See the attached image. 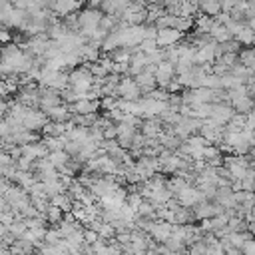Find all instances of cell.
Here are the masks:
<instances>
[{"instance_id": "obj_1", "label": "cell", "mask_w": 255, "mask_h": 255, "mask_svg": "<svg viewBox=\"0 0 255 255\" xmlns=\"http://www.w3.org/2000/svg\"><path fill=\"white\" fill-rule=\"evenodd\" d=\"M76 14H78V32L88 40L92 36V32L98 28L100 18H102L104 12L98 10V8H84V10L76 12Z\"/></svg>"}, {"instance_id": "obj_2", "label": "cell", "mask_w": 255, "mask_h": 255, "mask_svg": "<svg viewBox=\"0 0 255 255\" xmlns=\"http://www.w3.org/2000/svg\"><path fill=\"white\" fill-rule=\"evenodd\" d=\"M146 233L154 239L156 243H164L170 237V233H172V223L170 221H164V219H151Z\"/></svg>"}, {"instance_id": "obj_3", "label": "cell", "mask_w": 255, "mask_h": 255, "mask_svg": "<svg viewBox=\"0 0 255 255\" xmlns=\"http://www.w3.org/2000/svg\"><path fill=\"white\" fill-rule=\"evenodd\" d=\"M174 197H176V201L180 203L182 208H191V206H195L197 201L206 199V197H203V193H201L195 185H185V187H183V189H180Z\"/></svg>"}, {"instance_id": "obj_4", "label": "cell", "mask_w": 255, "mask_h": 255, "mask_svg": "<svg viewBox=\"0 0 255 255\" xmlns=\"http://www.w3.org/2000/svg\"><path fill=\"white\" fill-rule=\"evenodd\" d=\"M46 122H48L46 114L38 108H28L26 114L22 116V126H24V130H30V132H40V128Z\"/></svg>"}, {"instance_id": "obj_5", "label": "cell", "mask_w": 255, "mask_h": 255, "mask_svg": "<svg viewBox=\"0 0 255 255\" xmlns=\"http://www.w3.org/2000/svg\"><path fill=\"white\" fill-rule=\"evenodd\" d=\"M176 78V70H174V64L170 62H160L156 66V72H154V80H156V86L158 88H166L172 80Z\"/></svg>"}, {"instance_id": "obj_6", "label": "cell", "mask_w": 255, "mask_h": 255, "mask_svg": "<svg viewBox=\"0 0 255 255\" xmlns=\"http://www.w3.org/2000/svg\"><path fill=\"white\" fill-rule=\"evenodd\" d=\"M180 40H183V34L176 28H158V34H156V42H158V48H168V46H174L178 44Z\"/></svg>"}, {"instance_id": "obj_7", "label": "cell", "mask_w": 255, "mask_h": 255, "mask_svg": "<svg viewBox=\"0 0 255 255\" xmlns=\"http://www.w3.org/2000/svg\"><path fill=\"white\" fill-rule=\"evenodd\" d=\"M82 6V0H54L52 2V8H50V12H52L54 16H68L72 12H78Z\"/></svg>"}, {"instance_id": "obj_8", "label": "cell", "mask_w": 255, "mask_h": 255, "mask_svg": "<svg viewBox=\"0 0 255 255\" xmlns=\"http://www.w3.org/2000/svg\"><path fill=\"white\" fill-rule=\"evenodd\" d=\"M138 132H140L144 138H160V134H162V122H160V118L156 116V118H146V120H142Z\"/></svg>"}, {"instance_id": "obj_9", "label": "cell", "mask_w": 255, "mask_h": 255, "mask_svg": "<svg viewBox=\"0 0 255 255\" xmlns=\"http://www.w3.org/2000/svg\"><path fill=\"white\" fill-rule=\"evenodd\" d=\"M132 0H104L100 6V10L104 14H122L128 6H130Z\"/></svg>"}, {"instance_id": "obj_10", "label": "cell", "mask_w": 255, "mask_h": 255, "mask_svg": "<svg viewBox=\"0 0 255 255\" xmlns=\"http://www.w3.org/2000/svg\"><path fill=\"white\" fill-rule=\"evenodd\" d=\"M46 118L48 120H52V122H68L70 120V112H68V106L66 104H58V106H54V108H48L46 112Z\"/></svg>"}, {"instance_id": "obj_11", "label": "cell", "mask_w": 255, "mask_h": 255, "mask_svg": "<svg viewBox=\"0 0 255 255\" xmlns=\"http://www.w3.org/2000/svg\"><path fill=\"white\" fill-rule=\"evenodd\" d=\"M134 82L138 84V88L142 90V96L149 90H154L156 88V80H154V74H147L146 70H142L138 76H134Z\"/></svg>"}, {"instance_id": "obj_12", "label": "cell", "mask_w": 255, "mask_h": 255, "mask_svg": "<svg viewBox=\"0 0 255 255\" xmlns=\"http://www.w3.org/2000/svg\"><path fill=\"white\" fill-rule=\"evenodd\" d=\"M197 10L206 16H216L218 12H221V6H219V0H199L197 2Z\"/></svg>"}, {"instance_id": "obj_13", "label": "cell", "mask_w": 255, "mask_h": 255, "mask_svg": "<svg viewBox=\"0 0 255 255\" xmlns=\"http://www.w3.org/2000/svg\"><path fill=\"white\" fill-rule=\"evenodd\" d=\"M229 106H231L233 112H237V114H247V112L253 110V100H251L249 96H241V98H237V100H231Z\"/></svg>"}, {"instance_id": "obj_14", "label": "cell", "mask_w": 255, "mask_h": 255, "mask_svg": "<svg viewBox=\"0 0 255 255\" xmlns=\"http://www.w3.org/2000/svg\"><path fill=\"white\" fill-rule=\"evenodd\" d=\"M210 36H212L216 42H227V40L233 38V36L227 32V28H225L223 24H218L216 20H214V26L210 28Z\"/></svg>"}, {"instance_id": "obj_15", "label": "cell", "mask_w": 255, "mask_h": 255, "mask_svg": "<svg viewBox=\"0 0 255 255\" xmlns=\"http://www.w3.org/2000/svg\"><path fill=\"white\" fill-rule=\"evenodd\" d=\"M46 160L50 162V164H52L56 170L58 168H62L68 160H70V156L66 154V151L64 149H56V151H48V156H46Z\"/></svg>"}, {"instance_id": "obj_16", "label": "cell", "mask_w": 255, "mask_h": 255, "mask_svg": "<svg viewBox=\"0 0 255 255\" xmlns=\"http://www.w3.org/2000/svg\"><path fill=\"white\" fill-rule=\"evenodd\" d=\"M237 62L245 68H253L255 66V52H253V48H243L237 52Z\"/></svg>"}, {"instance_id": "obj_17", "label": "cell", "mask_w": 255, "mask_h": 255, "mask_svg": "<svg viewBox=\"0 0 255 255\" xmlns=\"http://www.w3.org/2000/svg\"><path fill=\"white\" fill-rule=\"evenodd\" d=\"M48 203H52V206L60 208L62 212H70V208H72V199H70L66 193H56V195H52V197L48 199Z\"/></svg>"}, {"instance_id": "obj_18", "label": "cell", "mask_w": 255, "mask_h": 255, "mask_svg": "<svg viewBox=\"0 0 255 255\" xmlns=\"http://www.w3.org/2000/svg\"><path fill=\"white\" fill-rule=\"evenodd\" d=\"M62 210L60 208H56V206H52V203H48V208H46V212H44V218H46V221L48 223H52V225H58L60 221H62Z\"/></svg>"}, {"instance_id": "obj_19", "label": "cell", "mask_w": 255, "mask_h": 255, "mask_svg": "<svg viewBox=\"0 0 255 255\" xmlns=\"http://www.w3.org/2000/svg\"><path fill=\"white\" fill-rule=\"evenodd\" d=\"M239 44H245V46H251L253 44V28H247V26H243L235 36H233Z\"/></svg>"}, {"instance_id": "obj_20", "label": "cell", "mask_w": 255, "mask_h": 255, "mask_svg": "<svg viewBox=\"0 0 255 255\" xmlns=\"http://www.w3.org/2000/svg\"><path fill=\"white\" fill-rule=\"evenodd\" d=\"M138 50H140V52H144V54H151L154 50H158L156 38H144V40L138 44Z\"/></svg>"}, {"instance_id": "obj_21", "label": "cell", "mask_w": 255, "mask_h": 255, "mask_svg": "<svg viewBox=\"0 0 255 255\" xmlns=\"http://www.w3.org/2000/svg\"><path fill=\"white\" fill-rule=\"evenodd\" d=\"M6 229H8V231H10V233H12V235L18 239V237H20V235L26 231V225H24V221H22V219H14V221H12V223H10Z\"/></svg>"}, {"instance_id": "obj_22", "label": "cell", "mask_w": 255, "mask_h": 255, "mask_svg": "<svg viewBox=\"0 0 255 255\" xmlns=\"http://www.w3.org/2000/svg\"><path fill=\"white\" fill-rule=\"evenodd\" d=\"M32 162H34V160L20 156L18 160H14V166H16L18 172H32Z\"/></svg>"}, {"instance_id": "obj_23", "label": "cell", "mask_w": 255, "mask_h": 255, "mask_svg": "<svg viewBox=\"0 0 255 255\" xmlns=\"http://www.w3.org/2000/svg\"><path fill=\"white\" fill-rule=\"evenodd\" d=\"M118 106V96H104V100L100 102V108L102 110H112Z\"/></svg>"}, {"instance_id": "obj_24", "label": "cell", "mask_w": 255, "mask_h": 255, "mask_svg": "<svg viewBox=\"0 0 255 255\" xmlns=\"http://www.w3.org/2000/svg\"><path fill=\"white\" fill-rule=\"evenodd\" d=\"M239 251H241V255H255V241H253V237L245 239Z\"/></svg>"}, {"instance_id": "obj_25", "label": "cell", "mask_w": 255, "mask_h": 255, "mask_svg": "<svg viewBox=\"0 0 255 255\" xmlns=\"http://www.w3.org/2000/svg\"><path fill=\"white\" fill-rule=\"evenodd\" d=\"M102 136H104V140H116V136H118V132H116V124L106 126L104 130H102Z\"/></svg>"}, {"instance_id": "obj_26", "label": "cell", "mask_w": 255, "mask_h": 255, "mask_svg": "<svg viewBox=\"0 0 255 255\" xmlns=\"http://www.w3.org/2000/svg\"><path fill=\"white\" fill-rule=\"evenodd\" d=\"M96 239H98V233H96L94 229H88V227H86V229H84V243L92 245Z\"/></svg>"}, {"instance_id": "obj_27", "label": "cell", "mask_w": 255, "mask_h": 255, "mask_svg": "<svg viewBox=\"0 0 255 255\" xmlns=\"http://www.w3.org/2000/svg\"><path fill=\"white\" fill-rule=\"evenodd\" d=\"M10 134V128H8V124H6V120H0V138H6Z\"/></svg>"}, {"instance_id": "obj_28", "label": "cell", "mask_w": 255, "mask_h": 255, "mask_svg": "<svg viewBox=\"0 0 255 255\" xmlns=\"http://www.w3.org/2000/svg\"><path fill=\"white\" fill-rule=\"evenodd\" d=\"M10 185V182L6 180V178H2V176H0V195H2L4 191H6V187Z\"/></svg>"}, {"instance_id": "obj_29", "label": "cell", "mask_w": 255, "mask_h": 255, "mask_svg": "<svg viewBox=\"0 0 255 255\" xmlns=\"http://www.w3.org/2000/svg\"><path fill=\"white\" fill-rule=\"evenodd\" d=\"M102 2H104V0H88V8H98L100 10Z\"/></svg>"}, {"instance_id": "obj_30", "label": "cell", "mask_w": 255, "mask_h": 255, "mask_svg": "<svg viewBox=\"0 0 255 255\" xmlns=\"http://www.w3.org/2000/svg\"><path fill=\"white\" fill-rule=\"evenodd\" d=\"M142 255H160V253H158L156 249H146V251L142 253Z\"/></svg>"}, {"instance_id": "obj_31", "label": "cell", "mask_w": 255, "mask_h": 255, "mask_svg": "<svg viewBox=\"0 0 255 255\" xmlns=\"http://www.w3.org/2000/svg\"><path fill=\"white\" fill-rule=\"evenodd\" d=\"M6 233V225H2V223H0V237H2Z\"/></svg>"}, {"instance_id": "obj_32", "label": "cell", "mask_w": 255, "mask_h": 255, "mask_svg": "<svg viewBox=\"0 0 255 255\" xmlns=\"http://www.w3.org/2000/svg\"><path fill=\"white\" fill-rule=\"evenodd\" d=\"M219 255H227V253H225V251H223V253H219Z\"/></svg>"}, {"instance_id": "obj_33", "label": "cell", "mask_w": 255, "mask_h": 255, "mask_svg": "<svg viewBox=\"0 0 255 255\" xmlns=\"http://www.w3.org/2000/svg\"><path fill=\"white\" fill-rule=\"evenodd\" d=\"M239 255H241V253H239Z\"/></svg>"}]
</instances>
